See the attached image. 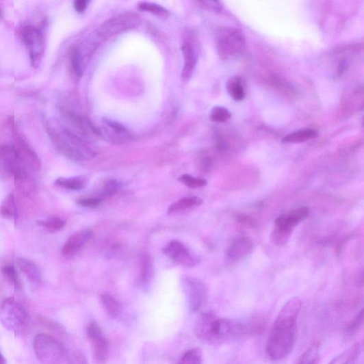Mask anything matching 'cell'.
<instances>
[{
	"instance_id": "36",
	"label": "cell",
	"mask_w": 364,
	"mask_h": 364,
	"mask_svg": "<svg viewBox=\"0 0 364 364\" xmlns=\"http://www.w3.org/2000/svg\"><path fill=\"white\" fill-rule=\"evenodd\" d=\"M3 274L15 287H19V280H18L17 273L14 266H5L2 268Z\"/></svg>"
},
{
	"instance_id": "33",
	"label": "cell",
	"mask_w": 364,
	"mask_h": 364,
	"mask_svg": "<svg viewBox=\"0 0 364 364\" xmlns=\"http://www.w3.org/2000/svg\"><path fill=\"white\" fill-rule=\"evenodd\" d=\"M120 188L119 181L116 179H109L105 182L101 195L98 197L103 200L105 198L112 196L118 192Z\"/></svg>"
},
{
	"instance_id": "7",
	"label": "cell",
	"mask_w": 364,
	"mask_h": 364,
	"mask_svg": "<svg viewBox=\"0 0 364 364\" xmlns=\"http://www.w3.org/2000/svg\"><path fill=\"white\" fill-rule=\"evenodd\" d=\"M181 283L187 298L190 312H198L204 305L207 299V291L206 285L201 281L188 276L182 277Z\"/></svg>"
},
{
	"instance_id": "35",
	"label": "cell",
	"mask_w": 364,
	"mask_h": 364,
	"mask_svg": "<svg viewBox=\"0 0 364 364\" xmlns=\"http://www.w3.org/2000/svg\"><path fill=\"white\" fill-rule=\"evenodd\" d=\"M139 8L141 10L148 11L157 15H164L168 14V11L165 8H163L162 7L154 3L142 2L139 3Z\"/></svg>"
},
{
	"instance_id": "12",
	"label": "cell",
	"mask_w": 364,
	"mask_h": 364,
	"mask_svg": "<svg viewBox=\"0 0 364 364\" xmlns=\"http://www.w3.org/2000/svg\"><path fill=\"white\" fill-rule=\"evenodd\" d=\"M93 231L89 229L79 231L70 237L63 246L62 256L67 259L74 258L83 247L92 238Z\"/></svg>"
},
{
	"instance_id": "26",
	"label": "cell",
	"mask_w": 364,
	"mask_h": 364,
	"mask_svg": "<svg viewBox=\"0 0 364 364\" xmlns=\"http://www.w3.org/2000/svg\"><path fill=\"white\" fill-rule=\"evenodd\" d=\"M294 229L275 226L270 233V241L277 246H285L290 239Z\"/></svg>"
},
{
	"instance_id": "11",
	"label": "cell",
	"mask_w": 364,
	"mask_h": 364,
	"mask_svg": "<svg viewBox=\"0 0 364 364\" xmlns=\"http://www.w3.org/2000/svg\"><path fill=\"white\" fill-rule=\"evenodd\" d=\"M164 252L173 262L185 267L192 268L200 263V259L185 244L178 240L170 242Z\"/></svg>"
},
{
	"instance_id": "21",
	"label": "cell",
	"mask_w": 364,
	"mask_h": 364,
	"mask_svg": "<svg viewBox=\"0 0 364 364\" xmlns=\"http://www.w3.org/2000/svg\"><path fill=\"white\" fill-rule=\"evenodd\" d=\"M362 346L355 343L350 349L333 359L329 364H354L361 353Z\"/></svg>"
},
{
	"instance_id": "1",
	"label": "cell",
	"mask_w": 364,
	"mask_h": 364,
	"mask_svg": "<svg viewBox=\"0 0 364 364\" xmlns=\"http://www.w3.org/2000/svg\"><path fill=\"white\" fill-rule=\"evenodd\" d=\"M265 324L263 316L224 318L206 313L198 317L194 332L200 340L216 345L256 337L264 330Z\"/></svg>"
},
{
	"instance_id": "23",
	"label": "cell",
	"mask_w": 364,
	"mask_h": 364,
	"mask_svg": "<svg viewBox=\"0 0 364 364\" xmlns=\"http://www.w3.org/2000/svg\"><path fill=\"white\" fill-rule=\"evenodd\" d=\"M142 270L140 284L144 287H148L154 278V264L149 255H144L142 259Z\"/></svg>"
},
{
	"instance_id": "10",
	"label": "cell",
	"mask_w": 364,
	"mask_h": 364,
	"mask_svg": "<svg viewBox=\"0 0 364 364\" xmlns=\"http://www.w3.org/2000/svg\"><path fill=\"white\" fill-rule=\"evenodd\" d=\"M87 337L92 347L94 358L99 363H104L110 354V345L101 326L94 321L90 322L86 329Z\"/></svg>"
},
{
	"instance_id": "28",
	"label": "cell",
	"mask_w": 364,
	"mask_h": 364,
	"mask_svg": "<svg viewBox=\"0 0 364 364\" xmlns=\"http://www.w3.org/2000/svg\"><path fill=\"white\" fill-rule=\"evenodd\" d=\"M203 354L201 350L194 348L187 352L182 356L179 364H203Z\"/></svg>"
},
{
	"instance_id": "22",
	"label": "cell",
	"mask_w": 364,
	"mask_h": 364,
	"mask_svg": "<svg viewBox=\"0 0 364 364\" xmlns=\"http://www.w3.org/2000/svg\"><path fill=\"white\" fill-rule=\"evenodd\" d=\"M318 134L315 130L311 129H302L291 133L285 136L283 143H300L315 139Z\"/></svg>"
},
{
	"instance_id": "17",
	"label": "cell",
	"mask_w": 364,
	"mask_h": 364,
	"mask_svg": "<svg viewBox=\"0 0 364 364\" xmlns=\"http://www.w3.org/2000/svg\"><path fill=\"white\" fill-rule=\"evenodd\" d=\"M16 263L31 283L36 285H39L42 283L40 270L34 263L25 259H19L16 261Z\"/></svg>"
},
{
	"instance_id": "24",
	"label": "cell",
	"mask_w": 364,
	"mask_h": 364,
	"mask_svg": "<svg viewBox=\"0 0 364 364\" xmlns=\"http://www.w3.org/2000/svg\"><path fill=\"white\" fill-rule=\"evenodd\" d=\"M227 90L231 99L235 101H242L245 99L244 84L239 77H233L228 81Z\"/></svg>"
},
{
	"instance_id": "14",
	"label": "cell",
	"mask_w": 364,
	"mask_h": 364,
	"mask_svg": "<svg viewBox=\"0 0 364 364\" xmlns=\"http://www.w3.org/2000/svg\"><path fill=\"white\" fill-rule=\"evenodd\" d=\"M183 53L185 65L181 73V79L187 81L192 75L197 60V51L194 44L187 39L181 47Z\"/></svg>"
},
{
	"instance_id": "43",
	"label": "cell",
	"mask_w": 364,
	"mask_h": 364,
	"mask_svg": "<svg viewBox=\"0 0 364 364\" xmlns=\"http://www.w3.org/2000/svg\"><path fill=\"white\" fill-rule=\"evenodd\" d=\"M3 12L1 8H0V20L3 19Z\"/></svg>"
},
{
	"instance_id": "4",
	"label": "cell",
	"mask_w": 364,
	"mask_h": 364,
	"mask_svg": "<svg viewBox=\"0 0 364 364\" xmlns=\"http://www.w3.org/2000/svg\"><path fill=\"white\" fill-rule=\"evenodd\" d=\"M0 322L7 330L16 336L23 337L28 331V313L14 298L5 299L0 306Z\"/></svg>"
},
{
	"instance_id": "34",
	"label": "cell",
	"mask_w": 364,
	"mask_h": 364,
	"mask_svg": "<svg viewBox=\"0 0 364 364\" xmlns=\"http://www.w3.org/2000/svg\"><path fill=\"white\" fill-rule=\"evenodd\" d=\"M71 66L73 70L75 73L77 77H81L83 74L82 71V60L81 53L78 49L73 50L71 53Z\"/></svg>"
},
{
	"instance_id": "42",
	"label": "cell",
	"mask_w": 364,
	"mask_h": 364,
	"mask_svg": "<svg viewBox=\"0 0 364 364\" xmlns=\"http://www.w3.org/2000/svg\"><path fill=\"white\" fill-rule=\"evenodd\" d=\"M0 364H7V361L1 351H0Z\"/></svg>"
},
{
	"instance_id": "19",
	"label": "cell",
	"mask_w": 364,
	"mask_h": 364,
	"mask_svg": "<svg viewBox=\"0 0 364 364\" xmlns=\"http://www.w3.org/2000/svg\"><path fill=\"white\" fill-rule=\"evenodd\" d=\"M87 183V178L83 176L60 177L55 181V185L57 186L74 191H80L85 189Z\"/></svg>"
},
{
	"instance_id": "41",
	"label": "cell",
	"mask_w": 364,
	"mask_h": 364,
	"mask_svg": "<svg viewBox=\"0 0 364 364\" xmlns=\"http://www.w3.org/2000/svg\"><path fill=\"white\" fill-rule=\"evenodd\" d=\"M238 221L244 224H253L252 222L250 220L249 218H247L246 216H238Z\"/></svg>"
},
{
	"instance_id": "5",
	"label": "cell",
	"mask_w": 364,
	"mask_h": 364,
	"mask_svg": "<svg viewBox=\"0 0 364 364\" xmlns=\"http://www.w3.org/2000/svg\"><path fill=\"white\" fill-rule=\"evenodd\" d=\"M36 357L43 364H66L68 357L62 343L48 334H39L34 340Z\"/></svg>"
},
{
	"instance_id": "32",
	"label": "cell",
	"mask_w": 364,
	"mask_h": 364,
	"mask_svg": "<svg viewBox=\"0 0 364 364\" xmlns=\"http://www.w3.org/2000/svg\"><path fill=\"white\" fill-rule=\"evenodd\" d=\"M231 117V113L224 107H214L211 112L210 118L215 122H225Z\"/></svg>"
},
{
	"instance_id": "37",
	"label": "cell",
	"mask_w": 364,
	"mask_h": 364,
	"mask_svg": "<svg viewBox=\"0 0 364 364\" xmlns=\"http://www.w3.org/2000/svg\"><path fill=\"white\" fill-rule=\"evenodd\" d=\"M103 200L97 197L83 198L78 200L77 203L83 207L94 208L98 207Z\"/></svg>"
},
{
	"instance_id": "38",
	"label": "cell",
	"mask_w": 364,
	"mask_h": 364,
	"mask_svg": "<svg viewBox=\"0 0 364 364\" xmlns=\"http://www.w3.org/2000/svg\"><path fill=\"white\" fill-rule=\"evenodd\" d=\"M66 364H88V363L82 352H75L68 356Z\"/></svg>"
},
{
	"instance_id": "39",
	"label": "cell",
	"mask_w": 364,
	"mask_h": 364,
	"mask_svg": "<svg viewBox=\"0 0 364 364\" xmlns=\"http://www.w3.org/2000/svg\"><path fill=\"white\" fill-rule=\"evenodd\" d=\"M105 122L107 125L108 126H110L112 129L118 134L122 135L126 132V129H125V127L122 125L118 124V122L111 120H106Z\"/></svg>"
},
{
	"instance_id": "16",
	"label": "cell",
	"mask_w": 364,
	"mask_h": 364,
	"mask_svg": "<svg viewBox=\"0 0 364 364\" xmlns=\"http://www.w3.org/2000/svg\"><path fill=\"white\" fill-rule=\"evenodd\" d=\"M253 244L246 238L239 239L232 243L226 251L227 257L233 261L246 259L252 252Z\"/></svg>"
},
{
	"instance_id": "15",
	"label": "cell",
	"mask_w": 364,
	"mask_h": 364,
	"mask_svg": "<svg viewBox=\"0 0 364 364\" xmlns=\"http://www.w3.org/2000/svg\"><path fill=\"white\" fill-rule=\"evenodd\" d=\"M14 148L26 168L34 172H38L41 169V161L38 156L23 140L18 141Z\"/></svg>"
},
{
	"instance_id": "3",
	"label": "cell",
	"mask_w": 364,
	"mask_h": 364,
	"mask_svg": "<svg viewBox=\"0 0 364 364\" xmlns=\"http://www.w3.org/2000/svg\"><path fill=\"white\" fill-rule=\"evenodd\" d=\"M49 132L54 146L65 157L76 161H87L95 157V151L87 142L65 127L49 126Z\"/></svg>"
},
{
	"instance_id": "27",
	"label": "cell",
	"mask_w": 364,
	"mask_h": 364,
	"mask_svg": "<svg viewBox=\"0 0 364 364\" xmlns=\"http://www.w3.org/2000/svg\"><path fill=\"white\" fill-rule=\"evenodd\" d=\"M319 359V347L313 344L301 355L296 364H317Z\"/></svg>"
},
{
	"instance_id": "13",
	"label": "cell",
	"mask_w": 364,
	"mask_h": 364,
	"mask_svg": "<svg viewBox=\"0 0 364 364\" xmlns=\"http://www.w3.org/2000/svg\"><path fill=\"white\" fill-rule=\"evenodd\" d=\"M309 209L302 207L283 214L276 220V226L294 229L295 226L305 220L309 216Z\"/></svg>"
},
{
	"instance_id": "30",
	"label": "cell",
	"mask_w": 364,
	"mask_h": 364,
	"mask_svg": "<svg viewBox=\"0 0 364 364\" xmlns=\"http://www.w3.org/2000/svg\"><path fill=\"white\" fill-rule=\"evenodd\" d=\"M38 224L50 231H58L65 226L66 222L59 217L51 216L45 218L44 220H39Z\"/></svg>"
},
{
	"instance_id": "29",
	"label": "cell",
	"mask_w": 364,
	"mask_h": 364,
	"mask_svg": "<svg viewBox=\"0 0 364 364\" xmlns=\"http://www.w3.org/2000/svg\"><path fill=\"white\" fill-rule=\"evenodd\" d=\"M363 323V311L361 309V311L350 322L347 326L345 327V337H350L354 335L360 330Z\"/></svg>"
},
{
	"instance_id": "2",
	"label": "cell",
	"mask_w": 364,
	"mask_h": 364,
	"mask_svg": "<svg viewBox=\"0 0 364 364\" xmlns=\"http://www.w3.org/2000/svg\"><path fill=\"white\" fill-rule=\"evenodd\" d=\"M301 307V300L296 297L289 299L281 309L267 341L266 354L270 361H281L293 352Z\"/></svg>"
},
{
	"instance_id": "18",
	"label": "cell",
	"mask_w": 364,
	"mask_h": 364,
	"mask_svg": "<svg viewBox=\"0 0 364 364\" xmlns=\"http://www.w3.org/2000/svg\"><path fill=\"white\" fill-rule=\"evenodd\" d=\"M203 203V200L198 196L183 198L170 205L168 209V213L173 214L185 211L201 206Z\"/></svg>"
},
{
	"instance_id": "40",
	"label": "cell",
	"mask_w": 364,
	"mask_h": 364,
	"mask_svg": "<svg viewBox=\"0 0 364 364\" xmlns=\"http://www.w3.org/2000/svg\"><path fill=\"white\" fill-rule=\"evenodd\" d=\"M88 3V2L86 0H77L74 3V7L77 12L81 13L86 10Z\"/></svg>"
},
{
	"instance_id": "20",
	"label": "cell",
	"mask_w": 364,
	"mask_h": 364,
	"mask_svg": "<svg viewBox=\"0 0 364 364\" xmlns=\"http://www.w3.org/2000/svg\"><path fill=\"white\" fill-rule=\"evenodd\" d=\"M101 300L104 311L109 317L116 319L121 315L122 305L114 296L105 294L101 296Z\"/></svg>"
},
{
	"instance_id": "9",
	"label": "cell",
	"mask_w": 364,
	"mask_h": 364,
	"mask_svg": "<svg viewBox=\"0 0 364 364\" xmlns=\"http://www.w3.org/2000/svg\"><path fill=\"white\" fill-rule=\"evenodd\" d=\"M0 159L8 171L13 175L16 185L22 186L23 182L28 179V173L15 148L10 145L0 146Z\"/></svg>"
},
{
	"instance_id": "25",
	"label": "cell",
	"mask_w": 364,
	"mask_h": 364,
	"mask_svg": "<svg viewBox=\"0 0 364 364\" xmlns=\"http://www.w3.org/2000/svg\"><path fill=\"white\" fill-rule=\"evenodd\" d=\"M0 216L7 220H16L17 218V208L15 203L14 194H10L0 205Z\"/></svg>"
},
{
	"instance_id": "6",
	"label": "cell",
	"mask_w": 364,
	"mask_h": 364,
	"mask_svg": "<svg viewBox=\"0 0 364 364\" xmlns=\"http://www.w3.org/2000/svg\"><path fill=\"white\" fill-rule=\"evenodd\" d=\"M218 53L222 57L229 58L240 53L245 47L244 33L235 28H221L216 34Z\"/></svg>"
},
{
	"instance_id": "8",
	"label": "cell",
	"mask_w": 364,
	"mask_h": 364,
	"mask_svg": "<svg viewBox=\"0 0 364 364\" xmlns=\"http://www.w3.org/2000/svg\"><path fill=\"white\" fill-rule=\"evenodd\" d=\"M23 42L29 51L31 63L38 67L44 54L45 40L40 29L34 26H26L23 29Z\"/></svg>"
},
{
	"instance_id": "31",
	"label": "cell",
	"mask_w": 364,
	"mask_h": 364,
	"mask_svg": "<svg viewBox=\"0 0 364 364\" xmlns=\"http://www.w3.org/2000/svg\"><path fill=\"white\" fill-rule=\"evenodd\" d=\"M179 181L191 189L202 188L207 185V181L205 179L196 178L190 174L181 175Z\"/></svg>"
}]
</instances>
